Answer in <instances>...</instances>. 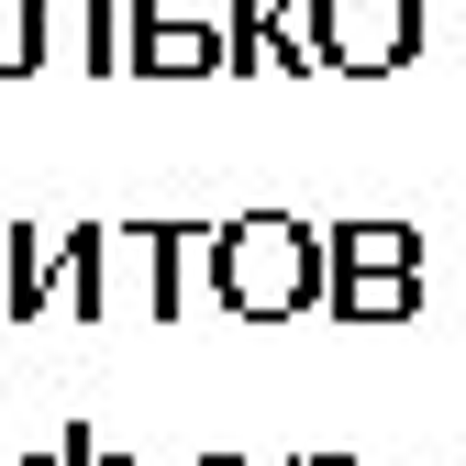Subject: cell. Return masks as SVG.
Masks as SVG:
<instances>
[{"instance_id":"obj_2","label":"cell","mask_w":466,"mask_h":466,"mask_svg":"<svg viewBox=\"0 0 466 466\" xmlns=\"http://www.w3.org/2000/svg\"><path fill=\"white\" fill-rule=\"evenodd\" d=\"M123 0H12V34H0V78H34V67H89L111 78L123 67Z\"/></svg>"},{"instance_id":"obj_6","label":"cell","mask_w":466,"mask_h":466,"mask_svg":"<svg viewBox=\"0 0 466 466\" xmlns=\"http://www.w3.org/2000/svg\"><path fill=\"white\" fill-rule=\"evenodd\" d=\"M333 278H422L411 222H333Z\"/></svg>"},{"instance_id":"obj_11","label":"cell","mask_w":466,"mask_h":466,"mask_svg":"<svg viewBox=\"0 0 466 466\" xmlns=\"http://www.w3.org/2000/svg\"><path fill=\"white\" fill-rule=\"evenodd\" d=\"M189 466H256V455H189Z\"/></svg>"},{"instance_id":"obj_13","label":"cell","mask_w":466,"mask_h":466,"mask_svg":"<svg viewBox=\"0 0 466 466\" xmlns=\"http://www.w3.org/2000/svg\"><path fill=\"white\" fill-rule=\"evenodd\" d=\"M300 466H356V455H300Z\"/></svg>"},{"instance_id":"obj_5","label":"cell","mask_w":466,"mask_h":466,"mask_svg":"<svg viewBox=\"0 0 466 466\" xmlns=\"http://www.w3.org/2000/svg\"><path fill=\"white\" fill-rule=\"evenodd\" d=\"M123 34H134V45H123L134 78H233V34H222L211 12L189 23L178 0H123Z\"/></svg>"},{"instance_id":"obj_9","label":"cell","mask_w":466,"mask_h":466,"mask_svg":"<svg viewBox=\"0 0 466 466\" xmlns=\"http://www.w3.org/2000/svg\"><path fill=\"white\" fill-rule=\"evenodd\" d=\"M222 34H233V78L267 67V0H222Z\"/></svg>"},{"instance_id":"obj_1","label":"cell","mask_w":466,"mask_h":466,"mask_svg":"<svg viewBox=\"0 0 466 466\" xmlns=\"http://www.w3.org/2000/svg\"><path fill=\"white\" fill-rule=\"evenodd\" d=\"M200 289L233 322H311L333 300V233L289 211H245L200 245Z\"/></svg>"},{"instance_id":"obj_8","label":"cell","mask_w":466,"mask_h":466,"mask_svg":"<svg viewBox=\"0 0 466 466\" xmlns=\"http://www.w3.org/2000/svg\"><path fill=\"white\" fill-rule=\"evenodd\" d=\"M267 67H322V0H267Z\"/></svg>"},{"instance_id":"obj_4","label":"cell","mask_w":466,"mask_h":466,"mask_svg":"<svg viewBox=\"0 0 466 466\" xmlns=\"http://www.w3.org/2000/svg\"><path fill=\"white\" fill-rule=\"evenodd\" d=\"M422 56V0H322V67L333 78H400Z\"/></svg>"},{"instance_id":"obj_7","label":"cell","mask_w":466,"mask_h":466,"mask_svg":"<svg viewBox=\"0 0 466 466\" xmlns=\"http://www.w3.org/2000/svg\"><path fill=\"white\" fill-rule=\"evenodd\" d=\"M333 322H411L422 311V278H333Z\"/></svg>"},{"instance_id":"obj_3","label":"cell","mask_w":466,"mask_h":466,"mask_svg":"<svg viewBox=\"0 0 466 466\" xmlns=\"http://www.w3.org/2000/svg\"><path fill=\"white\" fill-rule=\"evenodd\" d=\"M189 256H200L189 222H123V233H111V311L189 322Z\"/></svg>"},{"instance_id":"obj_12","label":"cell","mask_w":466,"mask_h":466,"mask_svg":"<svg viewBox=\"0 0 466 466\" xmlns=\"http://www.w3.org/2000/svg\"><path fill=\"white\" fill-rule=\"evenodd\" d=\"M89 466H134V455H111V444H100V455H89Z\"/></svg>"},{"instance_id":"obj_14","label":"cell","mask_w":466,"mask_h":466,"mask_svg":"<svg viewBox=\"0 0 466 466\" xmlns=\"http://www.w3.org/2000/svg\"><path fill=\"white\" fill-rule=\"evenodd\" d=\"M0 34H12V0H0Z\"/></svg>"},{"instance_id":"obj_10","label":"cell","mask_w":466,"mask_h":466,"mask_svg":"<svg viewBox=\"0 0 466 466\" xmlns=\"http://www.w3.org/2000/svg\"><path fill=\"white\" fill-rule=\"evenodd\" d=\"M89 455H100V422H89V411H67V433H56L45 455H12V466H89Z\"/></svg>"}]
</instances>
